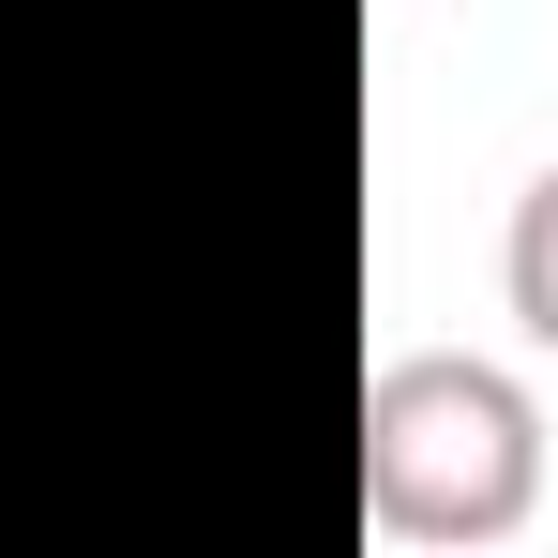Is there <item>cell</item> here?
Returning <instances> with one entry per match:
<instances>
[{
    "label": "cell",
    "mask_w": 558,
    "mask_h": 558,
    "mask_svg": "<svg viewBox=\"0 0 558 558\" xmlns=\"http://www.w3.org/2000/svg\"><path fill=\"white\" fill-rule=\"evenodd\" d=\"M363 513L377 544H513L544 513V408L468 348H392L363 377Z\"/></svg>",
    "instance_id": "cell-1"
},
{
    "label": "cell",
    "mask_w": 558,
    "mask_h": 558,
    "mask_svg": "<svg viewBox=\"0 0 558 558\" xmlns=\"http://www.w3.org/2000/svg\"><path fill=\"white\" fill-rule=\"evenodd\" d=\"M498 272H513V317H529V332L558 348V167L513 196V257H498Z\"/></svg>",
    "instance_id": "cell-2"
}]
</instances>
